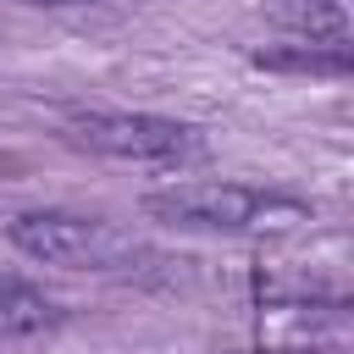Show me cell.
<instances>
[{
  "label": "cell",
  "instance_id": "6da1fadb",
  "mask_svg": "<svg viewBox=\"0 0 354 354\" xmlns=\"http://www.w3.org/2000/svg\"><path fill=\"white\" fill-rule=\"evenodd\" d=\"M144 216L177 232H288L310 221V205L254 183H171L144 194Z\"/></svg>",
  "mask_w": 354,
  "mask_h": 354
},
{
  "label": "cell",
  "instance_id": "7a4b0ae2",
  "mask_svg": "<svg viewBox=\"0 0 354 354\" xmlns=\"http://www.w3.org/2000/svg\"><path fill=\"white\" fill-rule=\"evenodd\" d=\"M11 243L39 266L94 271V277H133L155 260V249L138 232L105 216H77V210H22L11 221Z\"/></svg>",
  "mask_w": 354,
  "mask_h": 354
},
{
  "label": "cell",
  "instance_id": "3957f363",
  "mask_svg": "<svg viewBox=\"0 0 354 354\" xmlns=\"http://www.w3.org/2000/svg\"><path fill=\"white\" fill-rule=\"evenodd\" d=\"M66 138L94 155L138 160V166H177V160L205 155L199 127L177 116H155V111H83V116H66Z\"/></svg>",
  "mask_w": 354,
  "mask_h": 354
},
{
  "label": "cell",
  "instance_id": "277c9868",
  "mask_svg": "<svg viewBox=\"0 0 354 354\" xmlns=\"http://www.w3.org/2000/svg\"><path fill=\"white\" fill-rule=\"evenodd\" d=\"M55 321H61V304L44 288L0 271V337H33V332H50Z\"/></svg>",
  "mask_w": 354,
  "mask_h": 354
},
{
  "label": "cell",
  "instance_id": "5b68a950",
  "mask_svg": "<svg viewBox=\"0 0 354 354\" xmlns=\"http://www.w3.org/2000/svg\"><path fill=\"white\" fill-rule=\"evenodd\" d=\"M17 6H44V11H66V6H94V0H17Z\"/></svg>",
  "mask_w": 354,
  "mask_h": 354
}]
</instances>
